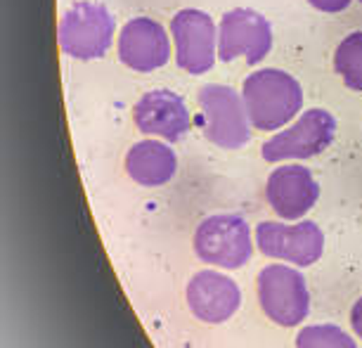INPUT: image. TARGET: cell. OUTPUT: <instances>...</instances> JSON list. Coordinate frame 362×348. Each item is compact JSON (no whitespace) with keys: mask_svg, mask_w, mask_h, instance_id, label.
<instances>
[{"mask_svg":"<svg viewBox=\"0 0 362 348\" xmlns=\"http://www.w3.org/2000/svg\"><path fill=\"white\" fill-rule=\"evenodd\" d=\"M187 306L197 320L221 325L242 306V289L232 277L216 270H202L187 284Z\"/></svg>","mask_w":362,"mask_h":348,"instance_id":"4fadbf2b","label":"cell"},{"mask_svg":"<svg viewBox=\"0 0 362 348\" xmlns=\"http://www.w3.org/2000/svg\"><path fill=\"white\" fill-rule=\"evenodd\" d=\"M334 69L351 91L362 93V31H353L334 52Z\"/></svg>","mask_w":362,"mask_h":348,"instance_id":"9a60e30c","label":"cell"},{"mask_svg":"<svg viewBox=\"0 0 362 348\" xmlns=\"http://www.w3.org/2000/svg\"><path fill=\"white\" fill-rule=\"evenodd\" d=\"M119 59L128 69L149 74L170 59V40L166 29L149 17H135L119 33Z\"/></svg>","mask_w":362,"mask_h":348,"instance_id":"30bf717a","label":"cell"},{"mask_svg":"<svg viewBox=\"0 0 362 348\" xmlns=\"http://www.w3.org/2000/svg\"><path fill=\"white\" fill-rule=\"evenodd\" d=\"M199 126L204 138L223 149H239L251 138L244 98L230 86L209 83L199 91Z\"/></svg>","mask_w":362,"mask_h":348,"instance_id":"7a4b0ae2","label":"cell"},{"mask_svg":"<svg viewBox=\"0 0 362 348\" xmlns=\"http://www.w3.org/2000/svg\"><path fill=\"white\" fill-rule=\"evenodd\" d=\"M256 247L268 258L308 268L322 256L325 232L313 221H298L293 225L263 221L256 228Z\"/></svg>","mask_w":362,"mask_h":348,"instance_id":"52a82bcc","label":"cell"},{"mask_svg":"<svg viewBox=\"0 0 362 348\" xmlns=\"http://www.w3.org/2000/svg\"><path fill=\"white\" fill-rule=\"evenodd\" d=\"M360 3H362V0H360Z\"/></svg>","mask_w":362,"mask_h":348,"instance_id":"d6986e66","label":"cell"},{"mask_svg":"<svg viewBox=\"0 0 362 348\" xmlns=\"http://www.w3.org/2000/svg\"><path fill=\"white\" fill-rule=\"evenodd\" d=\"M126 170L142 187H159L173 180L177 170V156L166 142L156 140H140L128 149L126 154Z\"/></svg>","mask_w":362,"mask_h":348,"instance_id":"5bb4252c","label":"cell"},{"mask_svg":"<svg viewBox=\"0 0 362 348\" xmlns=\"http://www.w3.org/2000/svg\"><path fill=\"white\" fill-rule=\"evenodd\" d=\"M272 47L270 22L249 8L225 12L218 26V59L232 62L244 57L247 64H258Z\"/></svg>","mask_w":362,"mask_h":348,"instance_id":"9c48e42d","label":"cell"},{"mask_svg":"<svg viewBox=\"0 0 362 348\" xmlns=\"http://www.w3.org/2000/svg\"><path fill=\"white\" fill-rule=\"evenodd\" d=\"M114 17L102 3H76L64 10L57 26V40L64 54L74 59L105 57L114 40Z\"/></svg>","mask_w":362,"mask_h":348,"instance_id":"3957f363","label":"cell"},{"mask_svg":"<svg viewBox=\"0 0 362 348\" xmlns=\"http://www.w3.org/2000/svg\"><path fill=\"white\" fill-rule=\"evenodd\" d=\"M296 348H358L337 325H308L298 332Z\"/></svg>","mask_w":362,"mask_h":348,"instance_id":"2e32d148","label":"cell"},{"mask_svg":"<svg viewBox=\"0 0 362 348\" xmlns=\"http://www.w3.org/2000/svg\"><path fill=\"white\" fill-rule=\"evenodd\" d=\"M170 33L175 40V62L182 71L199 76L214 69L218 50V29L206 12L180 10L170 19Z\"/></svg>","mask_w":362,"mask_h":348,"instance_id":"ba28073f","label":"cell"},{"mask_svg":"<svg viewBox=\"0 0 362 348\" xmlns=\"http://www.w3.org/2000/svg\"><path fill=\"white\" fill-rule=\"evenodd\" d=\"M133 121L140 133L166 142L182 140L192 126L185 100L173 91H163V88L142 95L133 109Z\"/></svg>","mask_w":362,"mask_h":348,"instance_id":"7c38bea8","label":"cell"},{"mask_svg":"<svg viewBox=\"0 0 362 348\" xmlns=\"http://www.w3.org/2000/svg\"><path fill=\"white\" fill-rule=\"evenodd\" d=\"M320 185L313 173L300 163H286L275 168L265 182V199L270 209L284 221H298L315 207Z\"/></svg>","mask_w":362,"mask_h":348,"instance_id":"8fae6325","label":"cell"},{"mask_svg":"<svg viewBox=\"0 0 362 348\" xmlns=\"http://www.w3.org/2000/svg\"><path fill=\"white\" fill-rule=\"evenodd\" d=\"M337 135V119L327 109H308L282 133L272 135L263 142L261 154L265 161H289V159H310L322 154L334 142Z\"/></svg>","mask_w":362,"mask_h":348,"instance_id":"8992f818","label":"cell"},{"mask_svg":"<svg viewBox=\"0 0 362 348\" xmlns=\"http://www.w3.org/2000/svg\"><path fill=\"white\" fill-rule=\"evenodd\" d=\"M242 98L251 126L272 133L284 128L303 107V88L282 69H258L244 81Z\"/></svg>","mask_w":362,"mask_h":348,"instance_id":"6da1fadb","label":"cell"},{"mask_svg":"<svg viewBox=\"0 0 362 348\" xmlns=\"http://www.w3.org/2000/svg\"><path fill=\"white\" fill-rule=\"evenodd\" d=\"M315 10L320 12H329V15H337V12H344L348 10V5L353 3V0H308Z\"/></svg>","mask_w":362,"mask_h":348,"instance_id":"e0dca14e","label":"cell"},{"mask_svg":"<svg viewBox=\"0 0 362 348\" xmlns=\"http://www.w3.org/2000/svg\"><path fill=\"white\" fill-rule=\"evenodd\" d=\"M351 325H353V330L355 334L362 339V296L358 298V301L353 303V311H351Z\"/></svg>","mask_w":362,"mask_h":348,"instance_id":"ac0fdd59","label":"cell"},{"mask_svg":"<svg viewBox=\"0 0 362 348\" xmlns=\"http://www.w3.org/2000/svg\"><path fill=\"white\" fill-rule=\"evenodd\" d=\"M194 254L204 263L225 270L242 268L254 254L249 223L235 214H218L206 218L194 232Z\"/></svg>","mask_w":362,"mask_h":348,"instance_id":"277c9868","label":"cell"},{"mask_svg":"<svg viewBox=\"0 0 362 348\" xmlns=\"http://www.w3.org/2000/svg\"><path fill=\"white\" fill-rule=\"evenodd\" d=\"M258 301L265 315L279 327H296L310 313L305 277L289 265H268L258 272Z\"/></svg>","mask_w":362,"mask_h":348,"instance_id":"5b68a950","label":"cell"}]
</instances>
